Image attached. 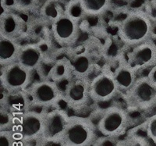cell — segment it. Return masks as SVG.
I'll use <instances>...</instances> for the list:
<instances>
[{
    "instance_id": "obj_7",
    "label": "cell",
    "mask_w": 156,
    "mask_h": 146,
    "mask_svg": "<svg viewBox=\"0 0 156 146\" xmlns=\"http://www.w3.org/2000/svg\"><path fill=\"white\" fill-rule=\"evenodd\" d=\"M127 104L133 109L146 110L156 105V87L147 76L136 79L131 89L125 94Z\"/></svg>"
},
{
    "instance_id": "obj_8",
    "label": "cell",
    "mask_w": 156,
    "mask_h": 146,
    "mask_svg": "<svg viewBox=\"0 0 156 146\" xmlns=\"http://www.w3.org/2000/svg\"><path fill=\"white\" fill-rule=\"evenodd\" d=\"M51 33L54 39L62 46L73 45L80 34L79 19L69 12L58 14L52 20Z\"/></svg>"
},
{
    "instance_id": "obj_24",
    "label": "cell",
    "mask_w": 156,
    "mask_h": 146,
    "mask_svg": "<svg viewBox=\"0 0 156 146\" xmlns=\"http://www.w3.org/2000/svg\"><path fill=\"white\" fill-rule=\"evenodd\" d=\"M36 146H65L62 138H55V139H44L40 138Z\"/></svg>"
},
{
    "instance_id": "obj_25",
    "label": "cell",
    "mask_w": 156,
    "mask_h": 146,
    "mask_svg": "<svg viewBox=\"0 0 156 146\" xmlns=\"http://www.w3.org/2000/svg\"><path fill=\"white\" fill-rule=\"evenodd\" d=\"M147 77L151 82V84L156 87V66H153L151 69L148 70V73L147 74Z\"/></svg>"
},
{
    "instance_id": "obj_4",
    "label": "cell",
    "mask_w": 156,
    "mask_h": 146,
    "mask_svg": "<svg viewBox=\"0 0 156 146\" xmlns=\"http://www.w3.org/2000/svg\"><path fill=\"white\" fill-rule=\"evenodd\" d=\"M30 105L52 107L62 100V92L58 83L48 79L32 84L26 91Z\"/></svg>"
},
{
    "instance_id": "obj_13",
    "label": "cell",
    "mask_w": 156,
    "mask_h": 146,
    "mask_svg": "<svg viewBox=\"0 0 156 146\" xmlns=\"http://www.w3.org/2000/svg\"><path fill=\"white\" fill-rule=\"evenodd\" d=\"M44 60L41 48L36 44L21 45L16 62L30 71H36L40 68Z\"/></svg>"
},
{
    "instance_id": "obj_15",
    "label": "cell",
    "mask_w": 156,
    "mask_h": 146,
    "mask_svg": "<svg viewBox=\"0 0 156 146\" xmlns=\"http://www.w3.org/2000/svg\"><path fill=\"white\" fill-rule=\"evenodd\" d=\"M112 73L119 92L122 91L125 94L131 89L136 79L138 78L137 73L123 60L119 62Z\"/></svg>"
},
{
    "instance_id": "obj_19",
    "label": "cell",
    "mask_w": 156,
    "mask_h": 146,
    "mask_svg": "<svg viewBox=\"0 0 156 146\" xmlns=\"http://www.w3.org/2000/svg\"><path fill=\"white\" fill-rule=\"evenodd\" d=\"M72 77V71L69 61L62 59L55 61L51 65L48 73V80L58 83L62 80H68Z\"/></svg>"
},
{
    "instance_id": "obj_18",
    "label": "cell",
    "mask_w": 156,
    "mask_h": 146,
    "mask_svg": "<svg viewBox=\"0 0 156 146\" xmlns=\"http://www.w3.org/2000/svg\"><path fill=\"white\" fill-rule=\"evenodd\" d=\"M112 0H78L83 13L91 16L103 15L108 10Z\"/></svg>"
},
{
    "instance_id": "obj_27",
    "label": "cell",
    "mask_w": 156,
    "mask_h": 146,
    "mask_svg": "<svg viewBox=\"0 0 156 146\" xmlns=\"http://www.w3.org/2000/svg\"><path fill=\"white\" fill-rule=\"evenodd\" d=\"M126 1H130V0H126Z\"/></svg>"
},
{
    "instance_id": "obj_2",
    "label": "cell",
    "mask_w": 156,
    "mask_h": 146,
    "mask_svg": "<svg viewBox=\"0 0 156 146\" xmlns=\"http://www.w3.org/2000/svg\"><path fill=\"white\" fill-rule=\"evenodd\" d=\"M97 130L88 118L70 116L61 138L65 146H90L97 138Z\"/></svg>"
},
{
    "instance_id": "obj_9",
    "label": "cell",
    "mask_w": 156,
    "mask_h": 146,
    "mask_svg": "<svg viewBox=\"0 0 156 146\" xmlns=\"http://www.w3.org/2000/svg\"><path fill=\"white\" fill-rule=\"evenodd\" d=\"M44 112L26 111L18 117L12 130L18 140L38 141L42 136Z\"/></svg>"
},
{
    "instance_id": "obj_26",
    "label": "cell",
    "mask_w": 156,
    "mask_h": 146,
    "mask_svg": "<svg viewBox=\"0 0 156 146\" xmlns=\"http://www.w3.org/2000/svg\"><path fill=\"white\" fill-rule=\"evenodd\" d=\"M51 1H54V2H55V1H58V0H51Z\"/></svg>"
},
{
    "instance_id": "obj_21",
    "label": "cell",
    "mask_w": 156,
    "mask_h": 146,
    "mask_svg": "<svg viewBox=\"0 0 156 146\" xmlns=\"http://www.w3.org/2000/svg\"><path fill=\"white\" fill-rule=\"evenodd\" d=\"M40 0H12L13 7L23 12H31L37 8Z\"/></svg>"
},
{
    "instance_id": "obj_6",
    "label": "cell",
    "mask_w": 156,
    "mask_h": 146,
    "mask_svg": "<svg viewBox=\"0 0 156 146\" xmlns=\"http://www.w3.org/2000/svg\"><path fill=\"white\" fill-rule=\"evenodd\" d=\"M33 73L19 62H12L8 66L1 67V85L7 92L27 91L32 84Z\"/></svg>"
},
{
    "instance_id": "obj_17",
    "label": "cell",
    "mask_w": 156,
    "mask_h": 146,
    "mask_svg": "<svg viewBox=\"0 0 156 146\" xmlns=\"http://www.w3.org/2000/svg\"><path fill=\"white\" fill-rule=\"evenodd\" d=\"M72 76L75 77H88V75L93 69V61L90 55L86 52L76 54L69 59Z\"/></svg>"
},
{
    "instance_id": "obj_23",
    "label": "cell",
    "mask_w": 156,
    "mask_h": 146,
    "mask_svg": "<svg viewBox=\"0 0 156 146\" xmlns=\"http://www.w3.org/2000/svg\"><path fill=\"white\" fill-rule=\"evenodd\" d=\"M17 140L12 130H2L0 131V146H15Z\"/></svg>"
},
{
    "instance_id": "obj_11",
    "label": "cell",
    "mask_w": 156,
    "mask_h": 146,
    "mask_svg": "<svg viewBox=\"0 0 156 146\" xmlns=\"http://www.w3.org/2000/svg\"><path fill=\"white\" fill-rule=\"evenodd\" d=\"M119 92L111 72L102 71L90 80V96L91 101L100 103L113 99Z\"/></svg>"
},
{
    "instance_id": "obj_20",
    "label": "cell",
    "mask_w": 156,
    "mask_h": 146,
    "mask_svg": "<svg viewBox=\"0 0 156 146\" xmlns=\"http://www.w3.org/2000/svg\"><path fill=\"white\" fill-rule=\"evenodd\" d=\"M149 141L144 136L132 134L118 141L115 146H150Z\"/></svg>"
},
{
    "instance_id": "obj_16",
    "label": "cell",
    "mask_w": 156,
    "mask_h": 146,
    "mask_svg": "<svg viewBox=\"0 0 156 146\" xmlns=\"http://www.w3.org/2000/svg\"><path fill=\"white\" fill-rule=\"evenodd\" d=\"M20 47L16 40L0 36V66L16 62Z\"/></svg>"
},
{
    "instance_id": "obj_5",
    "label": "cell",
    "mask_w": 156,
    "mask_h": 146,
    "mask_svg": "<svg viewBox=\"0 0 156 146\" xmlns=\"http://www.w3.org/2000/svg\"><path fill=\"white\" fill-rule=\"evenodd\" d=\"M66 86L62 92L64 100L69 108L73 110L84 109L90 101V83L89 77L72 76L68 79Z\"/></svg>"
},
{
    "instance_id": "obj_12",
    "label": "cell",
    "mask_w": 156,
    "mask_h": 146,
    "mask_svg": "<svg viewBox=\"0 0 156 146\" xmlns=\"http://www.w3.org/2000/svg\"><path fill=\"white\" fill-rule=\"evenodd\" d=\"M69 116L66 111L57 108L44 112L43 131L41 138L55 139L62 137Z\"/></svg>"
},
{
    "instance_id": "obj_22",
    "label": "cell",
    "mask_w": 156,
    "mask_h": 146,
    "mask_svg": "<svg viewBox=\"0 0 156 146\" xmlns=\"http://www.w3.org/2000/svg\"><path fill=\"white\" fill-rule=\"evenodd\" d=\"M144 126L147 139L156 145V114L150 116L146 120Z\"/></svg>"
},
{
    "instance_id": "obj_10",
    "label": "cell",
    "mask_w": 156,
    "mask_h": 146,
    "mask_svg": "<svg viewBox=\"0 0 156 146\" xmlns=\"http://www.w3.org/2000/svg\"><path fill=\"white\" fill-rule=\"evenodd\" d=\"M129 48L123 61L136 73L156 66V43L152 40Z\"/></svg>"
},
{
    "instance_id": "obj_3",
    "label": "cell",
    "mask_w": 156,
    "mask_h": 146,
    "mask_svg": "<svg viewBox=\"0 0 156 146\" xmlns=\"http://www.w3.org/2000/svg\"><path fill=\"white\" fill-rule=\"evenodd\" d=\"M129 121V116L124 109L112 105L103 112L96 127L98 131L104 137L115 138L126 131Z\"/></svg>"
},
{
    "instance_id": "obj_14",
    "label": "cell",
    "mask_w": 156,
    "mask_h": 146,
    "mask_svg": "<svg viewBox=\"0 0 156 146\" xmlns=\"http://www.w3.org/2000/svg\"><path fill=\"white\" fill-rule=\"evenodd\" d=\"M0 35L16 40L23 33L25 23L20 16L12 12H5L0 18Z\"/></svg>"
},
{
    "instance_id": "obj_1",
    "label": "cell",
    "mask_w": 156,
    "mask_h": 146,
    "mask_svg": "<svg viewBox=\"0 0 156 146\" xmlns=\"http://www.w3.org/2000/svg\"><path fill=\"white\" fill-rule=\"evenodd\" d=\"M153 23L151 18L143 11L130 12L121 21L118 35L122 43L133 47L151 39Z\"/></svg>"
}]
</instances>
